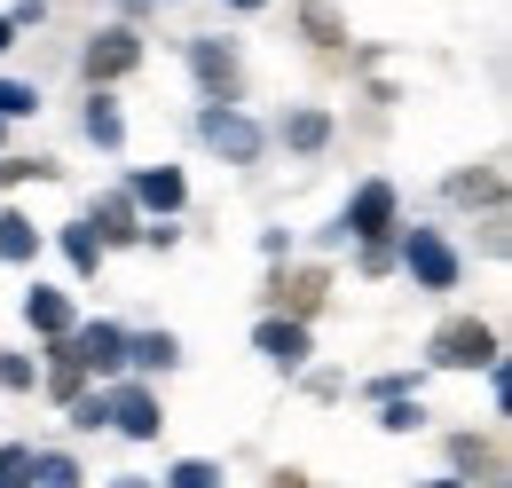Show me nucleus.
Instances as JSON below:
<instances>
[{
	"label": "nucleus",
	"mask_w": 512,
	"mask_h": 488,
	"mask_svg": "<svg viewBox=\"0 0 512 488\" xmlns=\"http://www.w3.org/2000/svg\"><path fill=\"white\" fill-rule=\"evenodd\" d=\"M229 8H260V0H229Z\"/></svg>",
	"instance_id": "nucleus-24"
},
{
	"label": "nucleus",
	"mask_w": 512,
	"mask_h": 488,
	"mask_svg": "<svg viewBox=\"0 0 512 488\" xmlns=\"http://www.w3.org/2000/svg\"><path fill=\"white\" fill-rule=\"evenodd\" d=\"M166 488H221V465L190 457V465H174V473H166Z\"/></svg>",
	"instance_id": "nucleus-18"
},
{
	"label": "nucleus",
	"mask_w": 512,
	"mask_h": 488,
	"mask_svg": "<svg viewBox=\"0 0 512 488\" xmlns=\"http://www.w3.org/2000/svg\"><path fill=\"white\" fill-rule=\"evenodd\" d=\"M394 229V189L371 182V189H355V205H347V221H339V237H386Z\"/></svg>",
	"instance_id": "nucleus-4"
},
{
	"label": "nucleus",
	"mask_w": 512,
	"mask_h": 488,
	"mask_svg": "<svg viewBox=\"0 0 512 488\" xmlns=\"http://www.w3.org/2000/svg\"><path fill=\"white\" fill-rule=\"evenodd\" d=\"M8 48H16V24H8V16H0V56H8Z\"/></svg>",
	"instance_id": "nucleus-23"
},
{
	"label": "nucleus",
	"mask_w": 512,
	"mask_h": 488,
	"mask_svg": "<svg viewBox=\"0 0 512 488\" xmlns=\"http://www.w3.org/2000/svg\"><path fill=\"white\" fill-rule=\"evenodd\" d=\"M103 410H111V426L134 433V441H150V433L166 426V418H158V394H150V386H119V394H111Z\"/></svg>",
	"instance_id": "nucleus-6"
},
{
	"label": "nucleus",
	"mask_w": 512,
	"mask_h": 488,
	"mask_svg": "<svg viewBox=\"0 0 512 488\" xmlns=\"http://www.w3.org/2000/svg\"><path fill=\"white\" fill-rule=\"evenodd\" d=\"M71 370H119L127 363V331L119 323H87V331H64V347H56Z\"/></svg>",
	"instance_id": "nucleus-1"
},
{
	"label": "nucleus",
	"mask_w": 512,
	"mask_h": 488,
	"mask_svg": "<svg viewBox=\"0 0 512 488\" xmlns=\"http://www.w3.org/2000/svg\"><path fill=\"white\" fill-rule=\"evenodd\" d=\"M190 63H197V79H205V87H213L221 103L237 95V56H229L221 40H197V48H190Z\"/></svg>",
	"instance_id": "nucleus-8"
},
{
	"label": "nucleus",
	"mask_w": 512,
	"mask_h": 488,
	"mask_svg": "<svg viewBox=\"0 0 512 488\" xmlns=\"http://www.w3.org/2000/svg\"><path fill=\"white\" fill-rule=\"evenodd\" d=\"M24 315H32V331H48V339H64V331H71V300H64V292H32Z\"/></svg>",
	"instance_id": "nucleus-10"
},
{
	"label": "nucleus",
	"mask_w": 512,
	"mask_h": 488,
	"mask_svg": "<svg viewBox=\"0 0 512 488\" xmlns=\"http://www.w3.org/2000/svg\"><path fill=\"white\" fill-rule=\"evenodd\" d=\"M64 252L79 268H95V260H103V237H95V229H64Z\"/></svg>",
	"instance_id": "nucleus-19"
},
{
	"label": "nucleus",
	"mask_w": 512,
	"mask_h": 488,
	"mask_svg": "<svg viewBox=\"0 0 512 488\" xmlns=\"http://www.w3.org/2000/svg\"><path fill=\"white\" fill-rule=\"evenodd\" d=\"M87 134H95V142H103V150H119V134H127V126H119V111H111V103H103V95H95V103H87Z\"/></svg>",
	"instance_id": "nucleus-14"
},
{
	"label": "nucleus",
	"mask_w": 512,
	"mask_h": 488,
	"mask_svg": "<svg viewBox=\"0 0 512 488\" xmlns=\"http://www.w3.org/2000/svg\"><path fill=\"white\" fill-rule=\"evenodd\" d=\"M379 426L386 433H410V426H418V402H394V394H386V418H379Z\"/></svg>",
	"instance_id": "nucleus-20"
},
{
	"label": "nucleus",
	"mask_w": 512,
	"mask_h": 488,
	"mask_svg": "<svg viewBox=\"0 0 512 488\" xmlns=\"http://www.w3.org/2000/svg\"><path fill=\"white\" fill-rule=\"evenodd\" d=\"M24 111H40V87H24V79H0V119H24Z\"/></svg>",
	"instance_id": "nucleus-15"
},
{
	"label": "nucleus",
	"mask_w": 512,
	"mask_h": 488,
	"mask_svg": "<svg viewBox=\"0 0 512 488\" xmlns=\"http://www.w3.org/2000/svg\"><path fill=\"white\" fill-rule=\"evenodd\" d=\"M134 197H142V205H158V213H174V205H182V174H174V166H158V174H142V182H134Z\"/></svg>",
	"instance_id": "nucleus-12"
},
{
	"label": "nucleus",
	"mask_w": 512,
	"mask_h": 488,
	"mask_svg": "<svg viewBox=\"0 0 512 488\" xmlns=\"http://www.w3.org/2000/svg\"><path fill=\"white\" fill-rule=\"evenodd\" d=\"M71 426H87V433H95V426H111V410H103V394H95V402H71Z\"/></svg>",
	"instance_id": "nucleus-21"
},
{
	"label": "nucleus",
	"mask_w": 512,
	"mask_h": 488,
	"mask_svg": "<svg viewBox=\"0 0 512 488\" xmlns=\"http://www.w3.org/2000/svg\"><path fill=\"white\" fill-rule=\"evenodd\" d=\"M32 473H40V488H79V465L56 457V449H48V457H32Z\"/></svg>",
	"instance_id": "nucleus-17"
},
{
	"label": "nucleus",
	"mask_w": 512,
	"mask_h": 488,
	"mask_svg": "<svg viewBox=\"0 0 512 488\" xmlns=\"http://www.w3.org/2000/svg\"><path fill=\"white\" fill-rule=\"evenodd\" d=\"M434 363H449V370L497 363V331H489V323H449L442 339H434Z\"/></svg>",
	"instance_id": "nucleus-3"
},
{
	"label": "nucleus",
	"mask_w": 512,
	"mask_h": 488,
	"mask_svg": "<svg viewBox=\"0 0 512 488\" xmlns=\"http://www.w3.org/2000/svg\"><path fill=\"white\" fill-rule=\"evenodd\" d=\"M323 134H331V119H323V111H300V119L284 126V142H292V150H316Z\"/></svg>",
	"instance_id": "nucleus-16"
},
{
	"label": "nucleus",
	"mask_w": 512,
	"mask_h": 488,
	"mask_svg": "<svg viewBox=\"0 0 512 488\" xmlns=\"http://www.w3.org/2000/svg\"><path fill=\"white\" fill-rule=\"evenodd\" d=\"M434 488H457V481H434Z\"/></svg>",
	"instance_id": "nucleus-26"
},
{
	"label": "nucleus",
	"mask_w": 512,
	"mask_h": 488,
	"mask_svg": "<svg viewBox=\"0 0 512 488\" xmlns=\"http://www.w3.org/2000/svg\"><path fill=\"white\" fill-rule=\"evenodd\" d=\"M119 488H150V481H119Z\"/></svg>",
	"instance_id": "nucleus-25"
},
{
	"label": "nucleus",
	"mask_w": 512,
	"mask_h": 488,
	"mask_svg": "<svg viewBox=\"0 0 512 488\" xmlns=\"http://www.w3.org/2000/svg\"><path fill=\"white\" fill-rule=\"evenodd\" d=\"M16 473H32V449H0V481H16Z\"/></svg>",
	"instance_id": "nucleus-22"
},
{
	"label": "nucleus",
	"mask_w": 512,
	"mask_h": 488,
	"mask_svg": "<svg viewBox=\"0 0 512 488\" xmlns=\"http://www.w3.org/2000/svg\"><path fill=\"white\" fill-rule=\"evenodd\" d=\"M40 252V229L24 213H0V260H32Z\"/></svg>",
	"instance_id": "nucleus-11"
},
{
	"label": "nucleus",
	"mask_w": 512,
	"mask_h": 488,
	"mask_svg": "<svg viewBox=\"0 0 512 488\" xmlns=\"http://www.w3.org/2000/svg\"><path fill=\"white\" fill-rule=\"evenodd\" d=\"M402 260H410V276H418L426 292H449V284H457V252H449L434 229H410V237H402Z\"/></svg>",
	"instance_id": "nucleus-2"
},
{
	"label": "nucleus",
	"mask_w": 512,
	"mask_h": 488,
	"mask_svg": "<svg viewBox=\"0 0 512 488\" xmlns=\"http://www.w3.org/2000/svg\"><path fill=\"white\" fill-rule=\"evenodd\" d=\"M134 63H142V40H134V32H103V40L87 48V79H119Z\"/></svg>",
	"instance_id": "nucleus-7"
},
{
	"label": "nucleus",
	"mask_w": 512,
	"mask_h": 488,
	"mask_svg": "<svg viewBox=\"0 0 512 488\" xmlns=\"http://www.w3.org/2000/svg\"><path fill=\"white\" fill-rule=\"evenodd\" d=\"M260 355H268V363H308V331H300V323H260Z\"/></svg>",
	"instance_id": "nucleus-9"
},
{
	"label": "nucleus",
	"mask_w": 512,
	"mask_h": 488,
	"mask_svg": "<svg viewBox=\"0 0 512 488\" xmlns=\"http://www.w3.org/2000/svg\"><path fill=\"white\" fill-rule=\"evenodd\" d=\"M205 142H213V150H229L237 166H245V158H260V126L237 119L229 103H213V111H205Z\"/></svg>",
	"instance_id": "nucleus-5"
},
{
	"label": "nucleus",
	"mask_w": 512,
	"mask_h": 488,
	"mask_svg": "<svg viewBox=\"0 0 512 488\" xmlns=\"http://www.w3.org/2000/svg\"><path fill=\"white\" fill-rule=\"evenodd\" d=\"M174 355H182L174 331H142V339H127V363H142V370H166Z\"/></svg>",
	"instance_id": "nucleus-13"
}]
</instances>
